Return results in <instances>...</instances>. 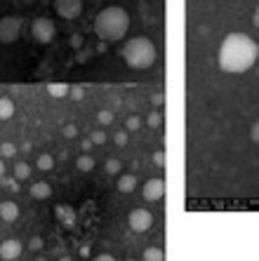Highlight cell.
I'll use <instances>...</instances> for the list:
<instances>
[{"label":"cell","mask_w":259,"mask_h":261,"mask_svg":"<svg viewBox=\"0 0 259 261\" xmlns=\"http://www.w3.org/2000/svg\"><path fill=\"white\" fill-rule=\"evenodd\" d=\"M36 165H38V170L40 172H50L52 167H55V158H52V153H40Z\"/></svg>","instance_id":"obj_16"},{"label":"cell","mask_w":259,"mask_h":261,"mask_svg":"<svg viewBox=\"0 0 259 261\" xmlns=\"http://www.w3.org/2000/svg\"><path fill=\"white\" fill-rule=\"evenodd\" d=\"M254 26L259 29V5H257V10H254Z\"/></svg>","instance_id":"obj_37"},{"label":"cell","mask_w":259,"mask_h":261,"mask_svg":"<svg viewBox=\"0 0 259 261\" xmlns=\"http://www.w3.org/2000/svg\"><path fill=\"white\" fill-rule=\"evenodd\" d=\"M144 200L149 202H158L165 198V181L163 179H149V181L144 184Z\"/></svg>","instance_id":"obj_8"},{"label":"cell","mask_w":259,"mask_h":261,"mask_svg":"<svg viewBox=\"0 0 259 261\" xmlns=\"http://www.w3.org/2000/svg\"><path fill=\"white\" fill-rule=\"evenodd\" d=\"M95 158H92V155H87V153H85V155H80L78 160H76V167H78L80 172H92L95 170Z\"/></svg>","instance_id":"obj_17"},{"label":"cell","mask_w":259,"mask_h":261,"mask_svg":"<svg viewBox=\"0 0 259 261\" xmlns=\"http://www.w3.org/2000/svg\"><path fill=\"white\" fill-rule=\"evenodd\" d=\"M31 36L36 38L40 45H50L52 40H55V36H57L55 21L48 19V17H38L36 21H33V26H31Z\"/></svg>","instance_id":"obj_4"},{"label":"cell","mask_w":259,"mask_h":261,"mask_svg":"<svg viewBox=\"0 0 259 261\" xmlns=\"http://www.w3.org/2000/svg\"><path fill=\"white\" fill-rule=\"evenodd\" d=\"M55 10L61 19H76L83 12V0H55Z\"/></svg>","instance_id":"obj_7"},{"label":"cell","mask_w":259,"mask_h":261,"mask_svg":"<svg viewBox=\"0 0 259 261\" xmlns=\"http://www.w3.org/2000/svg\"><path fill=\"white\" fill-rule=\"evenodd\" d=\"M21 252H24V245L14 240V238H10V240L0 245V259L3 261H17L21 256Z\"/></svg>","instance_id":"obj_9"},{"label":"cell","mask_w":259,"mask_h":261,"mask_svg":"<svg viewBox=\"0 0 259 261\" xmlns=\"http://www.w3.org/2000/svg\"><path fill=\"white\" fill-rule=\"evenodd\" d=\"M97 120H99V125H111V122H113V113H111V111H99V113H97Z\"/></svg>","instance_id":"obj_24"},{"label":"cell","mask_w":259,"mask_h":261,"mask_svg":"<svg viewBox=\"0 0 259 261\" xmlns=\"http://www.w3.org/2000/svg\"><path fill=\"white\" fill-rule=\"evenodd\" d=\"M139 127H142V118H139V116H130V118H127V122H125L127 132H137Z\"/></svg>","instance_id":"obj_23"},{"label":"cell","mask_w":259,"mask_h":261,"mask_svg":"<svg viewBox=\"0 0 259 261\" xmlns=\"http://www.w3.org/2000/svg\"><path fill=\"white\" fill-rule=\"evenodd\" d=\"M59 261H73V259H71V256H61Z\"/></svg>","instance_id":"obj_39"},{"label":"cell","mask_w":259,"mask_h":261,"mask_svg":"<svg viewBox=\"0 0 259 261\" xmlns=\"http://www.w3.org/2000/svg\"><path fill=\"white\" fill-rule=\"evenodd\" d=\"M68 90H71V87L64 85V83H50V85H48V94H50L52 99H64V97H68Z\"/></svg>","instance_id":"obj_14"},{"label":"cell","mask_w":259,"mask_h":261,"mask_svg":"<svg viewBox=\"0 0 259 261\" xmlns=\"http://www.w3.org/2000/svg\"><path fill=\"white\" fill-rule=\"evenodd\" d=\"M29 247L33 249V252H38V249L42 247V238L40 236H33V238H31V243H29Z\"/></svg>","instance_id":"obj_30"},{"label":"cell","mask_w":259,"mask_h":261,"mask_svg":"<svg viewBox=\"0 0 259 261\" xmlns=\"http://www.w3.org/2000/svg\"><path fill=\"white\" fill-rule=\"evenodd\" d=\"M19 148L14 144H10V141H5V144H0V155L3 158H12V155H17Z\"/></svg>","instance_id":"obj_20"},{"label":"cell","mask_w":259,"mask_h":261,"mask_svg":"<svg viewBox=\"0 0 259 261\" xmlns=\"http://www.w3.org/2000/svg\"><path fill=\"white\" fill-rule=\"evenodd\" d=\"M71 47L73 49H80V47H83V36H80V33H73V36H71Z\"/></svg>","instance_id":"obj_28"},{"label":"cell","mask_w":259,"mask_h":261,"mask_svg":"<svg viewBox=\"0 0 259 261\" xmlns=\"http://www.w3.org/2000/svg\"><path fill=\"white\" fill-rule=\"evenodd\" d=\"M121 160H115V158H111V160H106V165H104V170H106V174H118L121 172Z\"/></svg>","instance_id":"obj_21"},{"label":"cell","mask_w":259,"mask_h":261,"mask_svg":"<svg viewBox=\"0 0 259 261\" xmlns=\"http://www.w3.org/2000/svg\"><path fill=\"white\" fill-rule=\"evenodd\" d=\"M151 103L158 109V106H163V103H165V97H163V94H153V97H151Z\"/></svg>","instance_id":"obj_33"},{"label":"cell","mask_w":259,"mask_h":261,"mask_svg":"<svg viewBox=\"0 0 259 261\" xmlns=\"http://www.w3.org/2000/svg\"><path fill=\"white\" fill-rule=\"evenodd\" d=\"M64 137H66V139L78 137V129H76V125H66V127H64Z\"/></svg>","instance_id":"obj_31"},{"label":"cell","mask_w":259,"mask_h":261,"mask_svg":"<svg viewBox=\"0 0 259 261\" xmlns=\"http://www.w3.org/2000/svg\"><path fill=\"white\" fill-rule=\"evenodd\" d=\"M90 252H92V247H90V245H83V247H80V256H85V259L90 256Z\"/></svg>","instance_id":"obj_35"},{"label":"cell","mask_w":259,"mask_h":261,"mask_svg":"<svg viewBox=\"0 0 259 261\" xmlns=\"http://www.w3.org/2000/svg\"><path fill=\"white\" fill-rule=\"evenodd\" d=\"M127 31H130V14L125 12V7L109 5L104 7L95 19V33L104 43L123 40Z\"/></svg>","instance_id":"obj_2"},{"label":"cell","mask_w":259,"mask_h":261,"mask_svg":"<svg viewBox=\"0 0 259 261\" xmlns=\"http://www.w3.org/2000/svg\"><path fill=\"white\" fill-rule=\"evenodd\" d=\"M31 176V167L26 163H17L14 165V179H19V181H24V179H29Z\"/></svg>","instance_id":"obj_19"},{"label":"cell","mask_w":259,"mask_h":261,"mask_svg":"<svg viewBox=\"0 0 259 261\" xmlns=\"http://www.w3.org/2000/svg\"><path fill=\"white\" fill-rule=\"evenodd\" d=\"M146 122H149V127H160V125H163V116H160L158 111H151Z\"/></svg>","instance_id":"obj_22"},{"label":"cell","mask_w":259,"mask_h":261,"mask_svg":"<svg viewBox=\"0 0 259 261\" xmlns=\"http://www.w3.org/2000/svg\"><path fill=\"white\" fill-rule=\"evenodd\" d=\"M19 33H21V19L19 17H7L0 19V43L3 45H12L19 40Z\"/></svg>","instance_id":"obj_5"},{"label":"cell","mask_w":259,"mask_h":261,"mask_svg":"<svg viewBox=\"0 0 259 261\" xmlns=\"http://www.w3.org/2000/svg\"><path fill=\"white\" fill-rule=\"evenodd\" d=\"M153 163H156L158 167H165V153L163 151H156V153H153Z\"/></svg>","instance_id":"obj_32"},{"label":"cell","mask_w":259,"mask_h":261,"mask_svg":"<svg viewBox=\"0 0 259 261\" xmlns=\"http://www.w3.org/2000/svg\"><path fill=\"white\" fill-rule=\"evenodd\" d=\"M95 261H115V259H113L111 254H106V252H104V254H97V256H95Z\"/></svg>","instance_id":"obj_34"},{"label":"cell","mask_w":259,"mask_h":261,"mask_svg":"<svg viewBox=\"0 0 259 261\" xmlns=\"http://www.w3.org/2000/svg\"><path fill=\"white\" fill-rule=\"evenodd\" d=\"M142 259L144 261H165V252L160 247H146Z\"/></svg>","instance_id":"obj_15"},{"label":"cell","mask_w":259,"mask_h":261,"mask_svg":"<svg viewBox=\"0 0 259 261\" xmlns=\"http://www.w3.org/2000/svg\"><path fill=\"white\" fill-rule=\"evenodd\" d=\"M153 226V214L149 212V210H132V214H130V228H132L134 233H146Z\"/></svg>","instance_id":"obj_6"},{"label":"cell","mask_w":259,"mask_h":261,"mask_svg":"<svg viewBox=\"0 0 259 261\" xmlns=\"http://www.w3.org/2000/svg\"><path fill=\"white\" fill-rule=\"evenodd\" d=\"M113 141H115L118 146H125V144H127V132H125V129L115 132V134H113Z\"/></svg>","instance_id":"obj_27"},{"label":"cell","mask_w":259,"mask_h":261,"mask_svg":"<svg viewBox=\"0 0 259 261\" xmlns=\"http://www.w3.org/2000/svg\"><path fill=\"white\" fill-rule=\"evenodd\" d=\"M250 139H252V141H254V144H257V146H259V120H257V122H254L252 127H250Z\"/></svg>","instance_id":"obj_29"},{"label":"cell","mask_w":259,"mask_h":261,"mask_svg":"<svg viewBox=\"0 0 259 261\" xmlns=\"http://www.w3.org/2000/svg\"><path fill=\"white\" fill-rule=\"evenodd\" d=\"M19 3H24V5H29V3H33V0H19Z\"/></svg>","instance_id":"obj_40"},{"label":"cell","mask_w":259,"mask_h":261,"mask_svg":"<svg viewBox=\"0 0 259 261\" xmlns=\"http://www.w3.org/2000/svg\"><path fill=\"white\" fill-rule=\"evenodd\" d=\"M137 189V176L134 174H121L118 176V191L121 193H132Z\"/></svg>","instance_id":"obj_12"},{"label":"cell","mask_w":259,"mask_h":261,"mask_svg":"<svg viewBox=\"0 0 259 261\" xmlns=\"http://www.w3.org/2000/svg\"><path fill=\"white\" fill-rule=\"evenodd\" d=\"M57 217H59V221H64V224H73V221H76V212H73L71 207H64V205L57 207Z\"/></svg>","instance_id":"obj_18"},{"label":"cell","mask_w":259,"mask_h":261,"mask_svg":"<svg viewBox=\"0 0 259 261\" xmlns=\"http://www.w3.org/2000/svg\"><path fill=\"white\" fill-rule=\"evenodd\" d=\"M5 174V163H3V160H0V176Z\"/></svg>","instance_id":"obj_38"},{"label":"cell","mask_w":259,"mask_h":261,"mask_svg":"<svg viewBox=\"0 0 259 261\" xmlns=\"http://www.w3.org/2000/svg\"><path fill=\"white\" fill-rule=\"evenodd\" d=\"M14 101L10 97H0V122L3 120H10L14 116Z\"/></svg>","instance_id":"obj_13"},{"label":"cell","mask_w":259,"mask_h":261,"mask_svg":"<svg viewBox=\"0 0 259 261\" xmlns=\"http://www.w3.org/2000/svg\"><path fill=\"white\" fill-rule=\"evenodd\" d=\"M125 261H134V259H125Z\"/></svg>","instance_id":"obj_42"},{"label":"cell","mask_w":259,"mask_h":261,"mask_svg":"<svg viewBox=\"0 0 259 261\" xmlns=\"http://www.w3.org/2000/svg\"><path fill=\"white\" fill-rule=\"evenodd\" d=\"M50 195H52V186L48 181H36L31 186V198H36V200H48Z\"/></svg>","instance_id":"obj_11"},{"label":"cell","mask_w":259,"mask_h":261,"mask_svg":"<svg viewBox=\"0 0 259 261\" xmlns=\"http://www.w3.org/2000/svg\"><path fill=\"white\" fill-rule=\"evenodd\" d=\"M259 45L247 33H229L219 43L217 64L224 73H245L257 64Z\"/></svg>","instance_id":"obj_1"},{"label":"cell","mask_w":259,"mask_h":261,"mask_svg":"<svg viewBox=\"0 0 259 261\" xmlns=\"http://www.w3.org/2000/svg\"><path fill=\"white\" fill-rule=\"evenodd\" d=\"M85 97V87H71V90H68V99H71V101H80V99Z\"/></svg>","instance_id":"obj_25"},{"label":"cell","mask_w":259,"mask_h":261,"mask_svg":"<svg viewBox=\"0 0 259 261\" xmlns=\"http://www.w3.org/2000/svg\"><path fill=\"white\" fill-rule=\"evenodd\" d=\"M0 219H3V221H7V224L17 221V219H19V205H17V202H12V200L0 202Z\"/></svg>","instance_id":"obj_10"},{"label":"cell","mask_w":259,"mask_h":261,"mask_svg":"<svg viewBox=\"0 0 259 261\" xmlns=\"http://www.w3.org/2000/svg\"><path fill=\"white\" fill-rule=\"evenodd\" d=\"M90 139H92V144H97V146H102L104 141H106V134L102 132V129H95V132L90 134Z\"/></svg>","instance_id":"obj_26"},{"label":"cell","mask_w":259,"mask_h":261,"mask_svg":"<svg viewBox=\"0 0 259 261\" xmlns=\"http://www.w3.org/2000/svg\"><path fill=\"white\" fill-rule=\"evenodd\" d=\"M36 261H45V259H36Z\"/></svg>","instance_id":"obj_41"},{"label":"cell","mask_w":259,"mask_h":261,"mask_svg":"<svg viewBox=\"0 0 259 261\" xmlns=\"http://www.w3.org/2000/svg\"><path fill=\"white\" fill-rule=\"evenodd\" d=\"M121 57L130 68H134V71H146V68H151L156 64L158 49L151 38L137 36V38H130L125 43V47L121 49Z\"/></svg>","instance_id":"obj_3"},{"label":"cell","mask_w":259,"mask_h":261,"mask_svg":"<svg viewBox=\"0 0 259 261\" xmlns=\"http://www.w3.org/2000/svg\"><path fill=\"white\" fill-rule=\"evenodd\" d=\"M80 146H83V151H90V148H92V139H85Z\"/></svg>","instance_id":"obj_36"}]
</instances>
